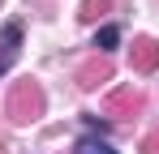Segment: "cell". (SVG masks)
Instances as JSON below:
<instances>
[{"label": "cell", "instance_id": "obj_1", "mask_svg": "<svg viewBox=\"0 0 159 154\" xmlns=\"http://www.w3.org/2000/svg\"><path fill=\"white\" fill-rule=\"evenodd\" d=\"M43 86L34 81V77H22V81H13V90H9V103H4V116L13 120V124H34L39 116H43Z\"/></svg>", "mask_w": 159, "mask_h": 154}, {"label": "cell", "instance_id": "obj_2", "mask_svg": "<svg viewBox=\"0 0 159 154\" xmlns=\"http://www.w3.org/2000/svg\"><path fill=\"white\" fill-rule=\"evenodd\" d=\"M142 111V94L133 90V86H120V90H112L103 103V116H112V120H129V116H138Z\"/></svg>", "mask_w": 159, "mask_h": 154}, {"label": "cell", "instance_id": "obj_3", "mask_svg": "<svg viewBox=\"0 0 159 154\" xmlns=\"http://www.w3.org/2000/svg\"><path fill=\"white\" fill-rule=\"evenodd\" d=\"M73 81H78L82 90H95L99 81H112V60H107V56H90L86 64H78Z\"/></svg>", "mask_w": 159, "mask_h": 154}, {"label": "cell", "instance_id": "obj_4", "mask_svg": "<svg viewBox=\"0 0 159 154\" xmlns=\"http://www.w3.org/2000/svg\"><path fill=\"white\" fill-rule=\"evenodd\" d=\"M129 64L138 69V73H155L159 69V39H133Z\"/></svg>", "mask_w": 159, "mask_h": 154}, {"label": "cell", "instance_id": "obj_5", "mask_svg": "<svg viewBox=\"0 0 159 154\" xmlns=\"http://www.w3.org/2000/svg\"><path fill=\"white\" fill-rule=\"evenodd\" d=\"M17 47H22V22H4L0 26V73L17 60Z\"/></svg>", "mask_w": 159, "mask_h": 154}, {"label": "cell", "instance_id": "obj_6", "mask_svg": "<svg viewBox=\"0 0 159 154\" xmlns=\"http://www.w3.org/2000/svg\"><path fill=\"white\" fill-rule=\"evenodd\" d=\"M107 9H112V0H82V9H78V17L82 22H99Z\"/></svg>", "mask_w": 159, "mask_h": 154}, {"label": "cell", "instance_id": "obj_7", "mask_svg": "<svg viewBox=\"0 0 159 154\" xmlns=\"http://www.w3.org/2000/svg\"><path fill=\"white\" fill-rule=\"evenodd\" d=\"M120 43V30L116 26H103L99 34H95V47H99V56H107V47H116Z\"/></svg>", "mask_w": 159, "mask_h": 154}, {"label": "cell", "instance_id": "obj_8", "mask_svg": "<svg viewBox=\"0 0 159 154\" xmlns=\"http://www.w3.org/2000/svg\"><path fill=\"white\" fill-rule=\"evenodd\" d=\"M73 154H116V150H112V146H103V141H82Z\"/></svg>", "mask_w": 159, "mask_h": 154}, {"label": "cell", "instance_id": "obj_9", "mask_svg": "<svg viewBox=\"0 0 159 154\" xmlns=\"http://www.w3.org/2000/svg\"><path fill=\"white\" fill-rule=\"evenodd\" d=\"M142 154H159V128H155V133H146V137H142Z\"/></svg>", "mask_w": 159, "mask_h": 154}, {"label": "cell", "instance_id": "obj_10", "mask_svg": "<svg viewBox=\"0 0 159 154\" xmlns=\"http://www.w3.org/2000/svg\"><path fill=\"white\" fill-rule=\"evenodd\" d=\"M0 150H4V141H0Z\"/></svg>", "mask_w": 159, "mask_h": 154}]
</instances>
